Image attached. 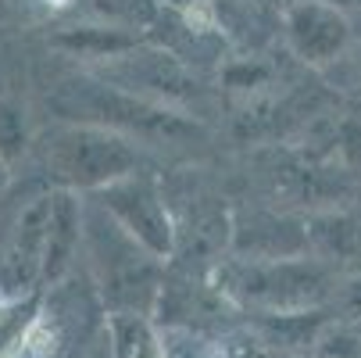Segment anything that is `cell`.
<instances>
[{
  "label": "cell",
  "instance_id": "cell-1",
  "mask_svg": "<svg viewBox=\"0 0 361 358\" xmlns=\"http://www.w3.org/2000/svg\"><path fill=\"white\" fill-rule=\"evenodd\" d=\"M226 290L243 304H254L265 316L315 312L322 301H333L340 273L319 254L293 258H240L226 273Z\"/></svg>",
  "mask_w": 361,
  "mask_h": 358
},
{
  "label": "cell",
  "instance_id": "cell-2",
  "mask_svg": "<svg viewBox=\"0 0 361 358\" xmlns=\"http://www.w3.org/2000/svg\"><path fill=\"white\" fill-rule=\"evenodd\" d=\"M136 162L133 140L104 126H68L47 143V165L72 186L108 190L111 183L129 179Z\"/></svg>",
  "mask_w": 361,
  "mask_h": 358
},
{
  "label": "cell",
  "instance_id": "cell-3",
  "mask_svg": "<svg viewBox=\"0 0 361 358\" xmlns=\"http://www.w3.org/2000/svg\"><path fill=\"white\" fill-rule=\"evenodd\" d=\"M104 208L129 237H136L154 254V258H165L172 251V226H169V215H165V204L140 179L129 176V179L111 183L104 190Z\"/></svg>",
  "mask_w": 361,
  "mask_h": 358
},
{
  "label": "cell",
  "instance_id": "cell-4",
  "mask_svg": "<svg viewBox=\"0 0 361 358\" xmlns=\"http://www.w3.org/2000/svg\"><path fill=\"white\" fill-rule=\"evenodd\" d=\"M47 222H50V197L32 201L22 212L11 244L0 262V290L4 297L32 294V283L43 280V254H47Z\"/></svg>",
  "mask_w": 361,
  "mask_h": 358
},
{
  "label": "cell",
  "instance_id": "cell-5",
  "mask_svg": "<svg viewBox=\"0 0 361 358\" xmlns=\"http://www.w3.org/2000/svg\"><path fill=\"white\" fill-rule=\"evenodd\" d=\"M286 36L304 61L326 65V61H336L343 54V47L350 40V25L333 4L300 0L286 15Z\"/></svg>",
  "mask_w": 361,
  "mask_h": 358
},
{
  "label": "cell",
  "instance_id": "cell-6",
  "mask_svg": "<svg viewBox=\"0 0 361 358\" xmlns=\"http://www.w3.org/2000/svg\"><path fill=\"white\" fill-rule=\"evenodd\" d=\"M82 233V215L72 193H54L50 197V222H47V254H43V280H61L65 269L72 265V254L79 247Z\"/></svg>",
  "mask_w": 361,
  "mask_h": 358
},
{
  "label": "cell",
  "instance_id": "cell-7",
  "mask_svg": "<svg viewBox=\"0 0 361 358\" xmlns=\"http://www.w3.org/2000/svg\"><path fill=\"white\" fill-rule=\"evenodd\" d=\"M108 333H111L115 358H169L158 330L147 323V316L115 312L111 323H108Z\"/></svg>",
  "mask_w": 361,
  "mask_h": 358
},
{
  "label": "cell",
  "instance_id": "cell-8",
  "mask_svg": "<svg viewBox=\"0 0 361 358\" xmlns=\"http://www.w3.org/2000/svg\"><path fill=\"white\" fill-rule=\"evenodd\" d=\"M39 326L36 316V297H4L0 301V358H22L32 344V333Z\"/></svg>",
  "mask_w": 361,
  "mask_h": 358
},
{
  "label": "cell",
  "instance_id": "cell-9",
  "mask_svg": "<svg viewBox=\"0 0 361 358\" xmlns=\"http://www.w3.org/2000/svg\"><path fill=\"white\" fill-rule=\"evenodd\" d=\"M29 129H25V112L15 100H0V155L11 165L22 150H25Z\"/></svg>",
  "mask_w": 361,
  "mask_h": 358
},
{
  "label": "cell",
  "instance_id": "cell-10",
  "mask_svg": "<svg viewBox=\"0 0 361 358\" xmlns=\"http://www.w3.org/2000/svg\"><path fill=\"white\" fill-rule=\"evenodd\" d=\"M333 309H336L347 323H361V269L343 273V276L336 280V290H333Z\"/></svg>",
  "mask_w": 361,
  "mask_h": 358
},
{
  "label": "cell",
  "instance_id": "cell-11",
  "mask_svg": "<svg viewBox=\"0 0 361 358\" xmlns=\"http://www.w3.org/2000/svg\"><path fill=\"white\" fill-rule=\"evenodd\" d=\"M247 358H293V354H286V351H279V354L276 351H250Z\"/></svg>",
  "mask_w": 361,
  "mask_h": 358
},
{
  "label": "cell",
  "instance_id": "cell-12",
  "mask_svg": "<svg viewBox=\"0 0 361 358\" xmlns=\"http://www.w3.org/2000/svg\"><path fill=\"white\" fill-rule=\"evenodd\" d=\"M4 179H8V162H4V155H0V190H4Z\"/></svg>",
  "mask_w": 361,
  "mask_h": 358
},
{
  "label": "cell",
  "instance_id": "cell-13",
  "mask_svg": "<svg viewBox=\"0 0 361 358\" xmlns=\"http://www.w3.org/2000/svg\"><path fill=\"white\" fill-rule=\"evenodd\" d=\"M50 4H68V0H50Z\"/></svg>",
  "mask_w": 361,
  "mask_h": 358
}]
</instances>
